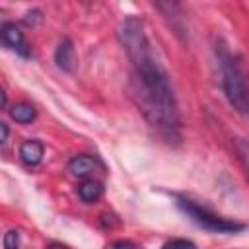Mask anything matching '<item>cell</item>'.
<instances>
[{
	"label": "cell",
	"instance_id": "6da1fadb",
	"mask_svg": "<svg viewBox=\"0 0 249 249\" xmlns=\"http://www.w3.org/2000/svg\"><path fill=\"white\" fill-rule=\"evenodd\" d=\"M119 39L124 45V51L132 60L136 76L140 80V101L144 107L142 111L158 126L173 130L179 124L177 105L169 80L152 54V47L144 33L142 21L136 18H128L119 29Z\"/></svg>",
	"mask_w": 249,
	"mask_h": 249
},
{
	"label": "cell",
	"instance_id": "7a4b0ae2",
	"mask_svg": "<svg viewBox=\"0 0 249 249\" xmlns=\"http://www.w3.org/2000/svg\"><path fill=\"white\" fill-rule=\"evenodd\" d=\"M222 72H224V89L226 95L230 99V103L233 105V109H237L241 115L247 111V89H245V80L243 74L237 66V62L231 58V54L228 51H222Z\"/></svg>",
	"mask_w": 249,
	"mask_h": 249
},
{
	"label": "cell",
	"instance_id": "3957f363",
	"mask_svg": "<svg viewBox=\"0 0 249 249\" xmlns=\"http://www.w3.org/2000/svg\"><path fill=\"white\" fill-rule=\"evenodd\" d=\"M179 208L193 220L196 222L198 226L206 228V230H212V231H220V233H230V231H241L245 226L243 224H237V222H230V220H224L196 204H193L191 200H185V198H179Z\"/></svg>",
	"mask_w": 249,
	"mask_h": 249
},
{
	"label": "cell",
	"instance_id": "277c9868",
	"mask_svg": "<svg viewBox=\"0 0 249 249\" xmlns=\"http://www.w3.org/2000/svg\"><path fill=\"white\" fill-rule=\"evenodd\" d=\"M0 41H2L4 45H8L10 49H14L16 53L23 54V56L29 54V47H27V43H25V39H23V33H21L14 23H4V25H0Z\"/></svg>",
	"mask_w": 249,
	"mask_h": 249
},
{
	"label": "cell",
	"instance_id": "5b68a950",
	"mask_svg": "<svg viewBox=\"0 0 249 249\" xmlns=\"http://www.w3.org/2000/svg\"><path fill=\"white\" fill-rule=\"evenodd\" d=\"M43 152L45 148L39 140H25L19 146V158L25 165H37L43 160Z\"/></svg>",
	"mask_w": 249,
	"mask_h": 249
},
{
	"label": "cell",
	"instance_id": "8992f818",
	"mask_svg": "<svg viewBox=\"0 0 249 249\" xmlns=\"http://www.w3.org/2000/svg\"><path fill=\"white\" fill-rule=\"evenodd\" d=\"M54 60H56L58 68H62V70H66V72L74 70V66H76V53H74V47H72L70 41H62L56 47Z\"/></svg>",
	"mask_w": 249,
	"mask_h": 249
},
{
	"label": "cell",
	"instance_id": "52a82bcc",
	"mask_svg": "<svg viewBox=\"0 0 249 249\" xmlns=\"http://www.w3.org/2000/svg\"><path fill=\"white\" fill-rule=\"evenodd\" d=\"M68 169L76 177H88V175H91L95 171V161H93V158H89L86 154H80V156L70 160Z\"/></svg>",
	"mask_w": 249,
	"mask_h": 249
},
{
	"label": "cell",
	"instance_id": "ba28073f",
	"mask_svg": "<svg viewBox=\"0 0 249 249\" xmlns=\"http://www.w3.org/2000/svg\"><path fill=\"white\" fill-rule=\"evenodd\" d=\"M78 195L84 202H97L103 196V185L95 179H88L78 187Z\"/></svg>",
	"mask_w": 249,
	"mask_h": 249
},
{
	"label": "cell",
	"instance_id": "9c48e42d",
	"mask_svg": "<svg viewBox=\"0 0 249 249\" xmlns=\"http://www.w3.org/2000/svg\"><path fill=\"white\" fill-rule=\"evenodd\" d=\"M10 115L18 123H31L35 119L37 111H35V107L31 103H16L12 107V111H10Z\"/></svg>",
	"mask_w": 249,
	"mask_h": 249
},
{
	"label": "cell",
	"instance_id": "30bf717a",
	"mask_svg": "<svg viewBox=\"0 0 249 249\" xmlns=\"http://www.w3.org/2000/svg\"><path fill=\"white\" fill-rule=\"evenodd\" d=\"M4 249H19V233L16 230L6 231V235H4Z\"/></svg>",
	"mask_w": 249,
	"mask_h": 249
},
{
	"label": "cell",
	"instance_id": "8fae6325",
	"mask_svg": "<svg viewBox=\"0 0 249 249\" xmlns=\"http://www.w3.org/2000/svg\"><path fill=\"white\" fill-rule=\"evenodd\" d=\"M161 249H196V245L189 239H171Z\"/></svg>",
	"mask_w": 249,
	"mask_h": 249
},
{
	"label": "cell",
	"instance_id": "7c38bea8",
	"mask_svg": "<svg viewBox=\"0 0 249 249\" xmlns=\"http://www.w3.org/2000/svg\"><path fill=\"white\" fill-rule=\"evenodd\" d=\"M113 249H138L132 241H128V239H123V241H117L115 245H113Z\"/></svg>",
	"mask_w": 249,
	"mask_h": 249
},
{
	"label": "cell",
	"instance_id": "4fadbf2b",
	"mask_svg": "<svg viewBox=\"0 0 249 249\" xmlns=\"http://www.w3.org/2000/svg\"><path fill=\"white\" fill-rule=\"evenodd\" d=\"M8 132H10V130H8V126H6L4 123H0V144L8 138Z\"/></svg>",
	"mask_w": 249,
	"mask_h": 249
},
{
	"label": "cell",
	"instance_id": "5bb4252c",
	"mask_svg": "<svg viewBox=\"0 0 249 249\" xmlns=\"http://www.w3.org/2000/svg\"><path fill=\"white\" fill-rule=\"evenodd\" d=\"M6 105V93H4V89L0 88V109Z\"/></svg>",
	"mask_w": 249,
	"mask_h": 249
},
{
	"label": "cell",
	"instance_id": "9a60e30c",
	"mask_svg": "<svg viewBox=\"0 0 249 249\" xmlns=\"http://www.w3.org/2000/svg\"><path fill=\"white\" fill-rule=\"evenodd\" d=\"M47 249H68L66 245H60V243H51Z\"/></svg>",
	"mask_w": 249,
	"mask_h": 249
}]
</instances>
